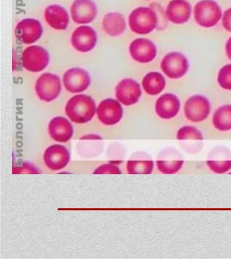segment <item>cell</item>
<instances>
[{"instance_id": "ffe728a7", "label": "cell", "mask_w": 231, "mask_h": 259, "mask_svg": "<svg viewBox=\"0 0 231 259\" xmlns=\"http://www.w3.org/2000/svg\"><path fill=\"white\" fill-rule=\"evenodd\" d=\"M44 17L48 25L54 29L65 30L69 25V15L61 6L50 5L46 8Z\"/></svg>"}, {"instance_id": "484cf974", "label": "cell", "mask_w": 231, "mask_h": 259, "mask_svg": "<svg viewBox=\"0 0 231 259\" xmlns=\"http://www.w3.org/2000/svg\"><path fill=\"white\" fill-rule=\"evenodd\" d=\"M178 141H198L202 142L204 140L202 132L196 126L185 125L178 130L176 135Z\"/></svg>"}, {"instance_id": "cb8c5ba5", "label": "cell", "mask_w": 231, "mask_h": 259, "mask_svg": "<svg viewBox=\"0 0 231 259\" xmlns=\"http://www.w3.org/2000/svg\"><path fill=\"white\" fill-rule=\"evenodd\" d=\"M212 124L220 132L231 131V105L226 104L217 108L212 116Z\"/></svg>"}, {"instance_id": "8992f818", "label": "cell", "mask_w": 231, "mask_h": 259, "mask_svg": "<svg viewBox=\"0 0 231 259\" xmlns=\"http://www.w3.org/2000/svg\"><path fill=\"white\" fill-rule=\"evenodd\" d=\"M50 62V56L45 48L32 46L26 48L22 55L23 67L28 71L37 73L45 69Z\"/></svg>"}, {"instance_id": "ba28073f", "label": "cell", "mask_w": 231, "mask_h": 259, "mask_svg": "<svg viewBox=\"0 0 231 259\" xmlns=\"http://www.w3.org/2000/svg\"><path fill=\"white\" fill-rule=\"evenodd\" d=\"M184 160L182 155L174 148H166L161 152L156 161L157 168L162 174H178L183 167Z\"/></svg>"}, {"instance_id": "d6986e66", "label": "cell", "mask_w": 231, "mask_h": 259, "mask_svg": "<svg viewBox=\"0 0 231 259\" xmlns=\"http://www.w3.org/2000/svg\"><path fill=\"white\" fill-rule=\"evenodd\" d=\"M192 8L186 0H172L166 9V17L172 23H186L191 16Z\"/></svg>"}, {"instance_id": "5bb4252c", "label": "cell", "mask_w": 231, "mask_h": 259, "mask_svg": "<svg viewBox=\"0 0 231 259\" xmlns=\"http://www.w3.org/2000/svg\"><path fill=\"white\" fill-rule=\"evenodd\" d=\"M97 42V34L89 26H81L73 31L71 36V44L76 50L80 52L91 51Z\"/></svg>"}, {"instance_id": "e0dca14e", "label": "cell", "mask_w": 231, "mask_h": 259, "mask_svg": "<svg viewBox=\"0 0 231 259\" xmlns=\"http://www.w3.org/2000/svg\"><path fill=\"white\" fill-rule=\"evenodd\" d=\"M180 102L177 96L172 94H165L157 100L156 112L157 115L164 120H170L179 113Z\"/></svg>"}, {"instance_id": "52a82bcc", "label": "cell", "mask_w": 231, "mask_h": 259, "mask_svg": "<svg viewBox=\"0 0 231 259\" xmlns=\"http://www.w3.org/2000/svg\"><path fill=\"white\" fill-rule=\"evenodd\" d=\"M211 112L210 102L202 95L191 96L184 106V113L186 119L192 122H201L208 118Z\"/></svg>"}, {"instance_id": "5b68a950", "label": "cell", "mask_w": 231, "mask_h": 259, "mask_svg": "<svg viewBox=\"0 0 231 259\" xmlns=\"http://www.w3.org/2000/svg\"><path fill=\"white\" fill-rule=\"evenodd\" d=\"M189 64L186 56L180 52H172L167 54L161 62V69L170 79H180L186 75Z\"/></svg>"}, {"instance_id": "7c38bea8", "label": "cell", "mask_w": 231, "mask_h": 259, "mask_svg": "<svg viewBox=\"0 0 231 259\" xmlns=\"http://www.w3.org/2000/svg\"><path fill=\"white\" fill-rule=\"evenodd\" d=\"M43 29L37 20L26 19L16 26L15 35L20 42L24 44L35 43L41 37Z\"/></svg>"}, {"instance_id": "7402d4cb", "label": "cell", "mask_w": 231, "mask_h": 259, "mask_svg": "<svg viewBox=\"0 0 231 259\" xmlns=\"http://www.w3.org/2000/svg\"><path fill=\"white\" fill-rule=\"evenodd\" d=\"M102 27L106 35L118 37L126 31L125 19L121 14L109 13L104 16L102 21Z\"/></svg>"}, {"instance_id": "7a4b0ae2", "label": "cell", "mask_w": 231, "mask_h": 259, "mask_svg": "<svg viewBox=\"0 0 231 259\" xmlns=\"http://www.w3.org/2000/svg\"><path fill=\"white\" fill-rule=\"evenodd\" d=\"M128 22L134 33L146 35L151 33L158 26V16L150 8L139 7L132 12Z\"/></svg>"}, {"instance_id": "83f0119b", "label": "cell", "mask_w": 231, "mask_h": 259, "mask_svg": "<svg viewBox=\"0 0 231 259\" xmlns=\"http://www.w3.org/2000/svg\"><path fill=\"white\" fill-rule=\"evenodd\" d=\"M94 174H122V171L113 164H104L96 168Z\"/></svg>"}, {"instance_id": "f1b7e54d", "label": "cell", "mask_w": 231, "mask_h": 259, "mask_svg": "<svg viewBox=\"0 0 231 259\" xmlns=\"http://www.w3.org/2000/svg\"><path fill=\"white\" fill-rule=\"evenodd\" d=\"M222 25L227 31L231 33V8L227 9L223 15Z\"/></svg>"}, {"instance_id": "9c48e42d", "label": "cell", "mask_w": 231, "mask_h": 259, "mask_svg": "<svg viewBox=\"0 0 231 259\" xmlns=\"http://www.w3.org/2000/svg\"><path fill=\"white\" fill-rule=\"evenodd\" d=\"M91 83L89 73L82 68H72L63 75V84L70 93H81L87 90Z\"/></svg>"}, {"instance_id": "4fadbf2b", "label": "cell", "mask_w": 231, "mask_h": 259, "mask_svg": "<svg viewBox=\"0 0 231 259\" xmlns=\"http://www.w3.org/2000/svg\"><path fill=\"white\" fill-rule=\"evenodd\" d=\"M142 95L139 83L132 79H124L115 88V96L118 101L125 106L137 103Z\"/></svg>"}, {"instance_id": "44dd1931", "label": "cell", "mask_w": 231, "mask_h": 259, "mask_svg": "<svg viewBox=\"0 0 231 259\" xmlns=\"http://www.w3.org/2000/svg\"><path fill=\"white\" fill-rule=\"evenodd\" d=\"M207 166L213 174H224L231 170L230 154L227 152H212L211 155L208 156L206 161Z\"/></svg>"}, {"instance_id": "30bf717a", "label": "cell", "mask_w": 231, "mask_h": 259, "mask_svg": "<svg viewBox=\"0 0 231 259\" xmlns=\"http://www.w3.org/2000/svg\"><path fill=\"white\" fill-rule=\"evenodd\" d=\"M98 120L104 125L112 126L118 123L123 116V108L119 101L108 98L102 100L96 108Z\"/></svg>"}, {"instance_id": "277c9868", "label": "cell", "mask_w": 231, "mask_h": 259, "mask_svg": "<svg viewBox=\"0 0 231 259\" xmlns=\"http://www.w3.org/2000/svg\"><path fill=\"white\" fill-rule=\"evenodd\" d=\"M35 90L38 98L42 101H53L59 97L61 94V79L59 76L54 74H42L36 81Z\"/></svg>"}, {"instance_id": "9a60e30c", "label": "cell", "mask_w": 231, "mask_h": 259, "mask_svg": "<svg viewBox=\"0 0 231 259\" xmlns=\"http://www.w3.org/2000/svg\"><path fill=\"white\" fill-rule=\"evenodd\" d=\"M129 51L132 58L140 63H148L157 56V48L153 42L146 38H138L130 44Z\"/></svg>"}, {"instance_id": "f546056e", "label": "cell", "mask_w": 231, "mask_h": 259, "mask_svg": "<svg viewBox=\"0 0 231 259\" xmlns=\"http://www.w3.org/2000/svg\"><path fill=\"white\" fill-rule=\"evenodd\" d=\"M225 49H226V56L231 60V37L227 41Z\"/></svg>"}, {"instance_id": "603a6c76", "label": "cell", "mask_w": 231, "mask_h": 259, "mask_svg": "<svg viewBox=\"0 0 231 259\" xmlns=\"http://www.w3.org/2000/svg\"><path fill=\"white\" fill-rule=\"evenodd\" d=\"M166 79L158 72H150L142 79V85L144 92L150 96L160 94L166 87Z\"/></svg>"}, {"instance_id": "4316f807", "label": "cell", "mask_w": 231, "mask_h": 259, "mask_svg": "<svg viewBox=\"0 0 231 259\" xmlns=\"http://www.w3.org/2000/svg\"><path fill=\"white\" fill-rule=\"evenodd\" d=\"M218 82L222 89L231 90V64H226L220 70Z\"/></svg>"}, {"instance_id": "3957f363", "label": "cell", "mask_w": 231, "mask_h": 259, "mask_svg": "<svg viewBox=\"0 0 231 259\" xmlns=\"http://www.w3.org/2000/svg\"><path fill=\"white\" fill-rule=\"evenodd\" d=\"M222 17V9L214 0H202L195 6V20L201 27H214Z\"/></svg>"}, {"instance_id": "8fae6325", "label": "cell", "mask_w": 231, "mask_h": 259, "mask_svg": "<svg viewBox=\"0 0 231 259\" xmlns=\"http://www.w3.org/2000/svg\"><path fill=\"white\" fill-rule=\"evenodd\" d=\"M70 158L71 156L67 148L59 144H54L46 148L43 159L46 167L57 171L67 166Z\"/></svg>"}, {"instance_id": "2e32d148", "label": "cell", "mask_w": 231, "mask_h": 259, "mask_svg": "<svg viewBox=\"0 0 231 259\" xmlns=\"http://www.w3.org/2000/svg\"><path fill=\"white\" fill-rule=\"evenodd\" d=\"M97 15V8L92 0H75L71 7V16L77 24H88Z\"/></svg>"}, {"instance_id": "d4e9b609", "label": "cell", "mask_w": 231, "mask_h": 259, "mask_svg": "<svg viewBox=\"0 0 231 259\" xmlns=\"http://www.w3.org/2000/svg\"><path fill=\"white\" fill-rule=\"evenodd\" d=\"M154 161L152 160H129L127 163L128 174H150L154 169Z\"/></svg>"}, {"instance_id": "ac0fdd59", "label": "cell", "mask_w": 231, "mask_h": 259, "mask_svg": "<svg viewBox=\"0 0 231 259\" xmlns=\"http://www.w3.org/2000/svg\"><path fill=\"white\" fill-rule=\"evenodd\" d=\"M48 132L54 141L65 143L71 139L73 127L71 122L63 116H56L50 120Z\"/></svg>"}, {"instance_id": "6da1fadb", "label": "cell", "mask_w": 231, "mask_h": 259, "mask_svg": "<svg viewBox=\"0 0 231 259\" xmlns=\"http://www.w3.org/2000/svg\"><path fill=\"white\" fill-rule=\"evenodd\" d=\"M96 111V103L93 98L85 94L74 96L65 106L66 114L72 122L77 124L90 121Z\"/></svg>"}]
</instances>
